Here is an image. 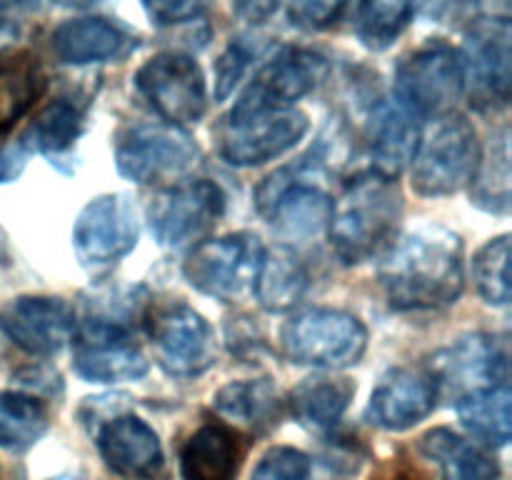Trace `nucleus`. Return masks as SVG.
<instances>
[{"instance_id":"nucleus-1","label":"nucleus","mask_w":512,"mask_h":480,"mask_svg":"<svg viewBox=\"0 0 512 480\" xmlns=\"http://www.w3.org/2000/svg\"><path fill=\"white\" fill-rule=\"evenodd\" d=\"M385 298L398 310H435L455 303L465 285L463 240L440 225H423L390 245L380 265Z\"/></svg>"},{"instance_id":"nucleus-2","label":"nucleus","mask_w":512,"mask_h":480,"mask_svg":"<svg viewBox=\"0 0 512 480\" xmlns=\"http://www.w3.org/2000/svg\"><path fill=\"white\" fill-rule=\"evenodd\" d=\"M403 218V195L395 178L380 173L360 175L333 203L330 245L343 263H363L390 248Z\"/></svg>"},{"instance_id":"nucleus-3","label":"nucleus","mask_w":512,"mask_h":480,"mask_svg":"<svg viewBox=\"0 0 512 480\" xmlns=\"http://www.w3.org/2000/svg\"><path fill=\"white\" fill-rule=\"evenodd\" d=\"M480 160V143L468 118L443 113L433 118L418 138L410 158V183L415 193L438 198L463 190L473 180Z\"/></svg>"},{"instance_id":"nucleus-4","label":"nucleus","mask_w":512,"mask_h":480,"mask_svg":"<svg viewBox=\"0 0 512 480\" xmlns=\"http://www.w3.org/2000/svg\"><path fill=\"white\" fill-rule=\"evenodd\" d=\"M285 358L323 370L350 368L368 348V330L355 315L310 308L293 315L280 333Z\"/></svg>"},{"instance_id":"nucleus-5","label":"nucleus","mask_w":512,"mask_h":480,"mask_svg":"<svg viewBox=\"0 0 512 480\" xmlns=\"http://www.w3.org/2000/svg\"><path fill=\"white\" fill-rule=\"evenodd\" d=\"M308 133V118L295 108H233L218 125V153L235 168L263 165L288 153Z\"/></svg>"},{"instance_id":"nucleus-6","label":"nucleus","mask_w":512,"mask_h":480,"mask_svg":"<svg viewBox=\"0 0 512 480\" xmlns=\"http://www.w3.org/2000/svg\"><path fill=\"white\" fill-rule=\"evenodd\" d=\"M200 148L180 125L145 123L125 130L115 148L120 175L140 185H165L198 165Z\"/></svg>"},{"instance_id":"nucleus-7","label":"nucleus","mask_w":512,"mask_h":480,"mask_svg":"<svg viewBox=\"0 0 512 480\" xmlns=\"http://www.w3.org/2000/svg\"><path fill=\"white\" fill-rule=\"evenodd\" d=\"M395 93L418 118L450 113L465 93L463 55L445 43H430L415 50L398 68Z\"/></svg>"},{"instance_id":"nucleus-8","label":"nucleus","mask_w":512,"mask_h":480,"mask_svg":"<svg viewBox=\"0 0 512 480\" xmlns=\"http://www.w3.org/2000/svg\"><path fill=\"white\" fill-rule=\"evenodd\" d=\"M263 250V243L250 233L203 240L188 255L183 273L195 290L230 303L253 290Z\"/></svg>"},{"instance_id":"nucleus-9","label":"nucleus","mask_w":512,"mask_h":480,"mask_svg":"<svg viewBox=\"0 0 512 480\" xmlns=\"http://www.w3.org/2000/svg\"><path fill=\"white\" fill-rule=\"evenodd\" d=\"M148 335L160 368L175 378H195L215 363V335L208 320L183 303L155 305Z\"/></svg>"},{"instance_id":"nucleus-10","label":"nucleus","mask_w":512,"mask_h":480,"mask_svg":"<svg viewBox=\"0 0 512 480\" xmlns=\"http://www.w3.org/2000/svg\"><path fill=\"white\" fill-rule=\"evenodd\" d=\"M225 210V195L210 180H190L160 193L150 203L148 218L155 240L178 250L203 243Z\"/></svg>"},{"instance_id":"nucleus-11","label":"nucleus","mask_w":512,"mask_h":480,"mask_svg":"<svg viewBox=\"0 0 512 480\" xmlns=\"http://www.w3.org/2000/svg\"><path fill=\"white\" fill-rule=\"evenodd\" d=\"M135 88L173 125L198 123L208 108L205 75L190 55L160 53L135 73Z\"/></svg>"},{"instance_id":"nucleus-12","label":"nucleus","mask_w":512,"mask_h":480,"mask_svg":"<svg viewBox=\"0 0 512 480\" xmlns=\"http://www.w3.org/2000/svg\"><path fill=\"white\" fill-rule=\"evenodd\" d=\"M465 88L480 110L503 108L512 85V28L505 18L475 20L465 33Z\"/></svg>"},{"instance_id":"nucleus-13","label":"nucleus","mask_w":512,"mask_h":480,"mask_svg":"<svg viewBox=\"0 0 512 480\" xmlns=\"http://www.w3.org/2000/svg\"><path fill=\"white\" fill-rule=\"evenodd\" d=\"M138 243V213L125 195H100L80 210L73 248L83 268L105 270Z\"/></svg>"},{"instance_id":"nucleus-14","label":"nucleus","mask_w":512,"mask_h":480,"mask_svg":"<svg viewBox=\"0 0 512 480\" xmlns=\"http://www.w3.org/2000/svg\"><path fill=\"white\" fill-rule=\"evenodd\" d=\"M75 373L88 383H125L148 373V358L118 320L90 318L73 338Z\"/></svg>"},{"instance_id":"nucleus-15","label":"nucleus","mask_w":512,"mask_h":480,"mask_svg":"<svg viewBox=\"0 0 512 480\" xmlns=\"http://www.w3.org/2000/svg\"><path fill=\"white\" fill-rule=\"evenodd\" d=\"M258 210L283 238L308 240L328 230L333 200L315 185L300 183L293 170H280L260 185Z\"/></svg>"},{"instance_id":"nucleus-16","label":"nucleus","mask_w":512,"mask_h":480,"mask_svg":"<svg viewBox=\"0 0 512 480\" xmlns=\"http://www.w3.org/2000/svg\"><path fill=\"white\" fill-rule=\"evenodd\" d=\"M330 73L328 60L305 48H288L255 73L233 108H293L295 100L313 93Z\"/></svg>"},{"instance_id":"nucleus-17","label":"nucleus","mask_w":512,"mask_h":480,"mask_svg":"<svg viewBox=\"0 0 512 480\" xmlns=\"http://www.w3.org/2000/svg\"><path fill=\"white\" fill-rule=\"evenodd\" d=\"M438 393H453L455 400L475 390L508 383V355L490 335H470L435 358L430 365Z\"/></svg>"},{"instance_id":"nucleus-18","label":"nucleus","mask_w":512,"mask_h":480,"mask_svg":"<svg viewBox=\"0 0 512 480\" xmlns=\"http://www.w3.org/2000/svg\"><path fill=\"white\" fill-rule=\"evenodd\" d=\"M5 338L30 355H55L75 338V315L60 298H18L0 313Z\"/></svg>"},{"instance_id":"nucleus-19","label":"nucleus","mask_w":512,"mask_h":480,"mask_svg":"<svg viewBox=\"0 0 512 480\" xmlns=\"http://www.w3.org/2000/svg\"><path fill=\"white\" fill-rule=\"evenodd\" d=\"M95 443L105 465L130 480H153L163 468V445L155 430L133 413H113L95 423Z\"/></svg>"},{"instance_id":"nucleus-20","label":"nucleus","mask_w":512,"mask_h":480,"mask_svg":"<svg viewBox=\"0 0 512 480\" xmlns=\"http://www.w3.org/2000/svg\"><path fill=\"white\" fill-rule=\"evenodd\" d=\"M438 383L430 368H395L370 395L368 418L383 430H408L438 405Z\"/></svg>"},{"instance_id":"nucleus-21","label":"nucleus","mask_w":512,"mask_h":480,"mask_svg":"<svg viewBox=\"0 0 512 480\" xmlns=\"http://www.w3.org/2000/svg\"><path fill=\"white\" fill-rule=\"evenodd\" d=\"M133 48L135 40L105 18L68 20L50 35V50L60 63L68 65L118 60Z\"/></svg>"},{"instance_id":"nucleus-22","label":"nucleus","mask_w":512,"mask_h":480,"mask_svg":"<svg viewBox=\"0 0 512 480\" xmlns=\"http://www.w3.org/2000/svg\"><path fill=\"white\" fill-rule=\"evenodd\" d=\"M418 138V115L410 113L400 100L375 105L368 123L373 173L398 178L400 170L413 158Z\"/></svg>"},{"instance_id":"nucleus-23","label":"nucleus","mask_w":512,"mask_h":480,"mask_svg":"<svg viewBox=\"0 0 512 480\" xmlns=\"http://www.w3.org/2000/svg\"><path fill=\"white\" fill-rule=\"evenodd\" d=\"M240 455L233 430L208 423L195 430L180 450V475L183 480H235Z\"/></svg>"},{"instance_id":"nucleus-24","label":"nucleus","mask_w":512,"mask_h":480,"mask_svg":"<svg viewBox=\"0 0 512 480\" xmlns=\"http://www.w3.org/2000/svg\"><path fill=\"white\" fill-rule=\"evenodd\" d=\"M253 290L265 310L283 313L298 305L308 290V270L293 250L275 245V248L263 250Z\"/></svg>"},{"instance_id":"nucleus-25","label":"nucleus","mask_w":512,"mask_h":480,"mask_svg":"<svg viewBox=\"0 0 512 480\" xmlns=\"http://www.w3.org/2000/svg\"><path fill=\"white\" fill-rule=\"evenodd\" d=\"M420 453L435 460L443 480H500V468L493 455L448 428H435L420 440Z\"/></svg>"},{"instance_id":"nucleus-26","label":"nucleus","mask_w":512,"mask_h":480,"mask_svg":"<svg viewBox=\"0 0 512 480\" xmlns=\"http://www.w3.org/2000/svg\"><path fill=\"white\" fill-rule=\"evenodd\" d=\"M215 410L235 423L253 428L255 433H268L283 418V400L268 380H238L215 393Z\"/></svg>"},{"instance_id":"nucleus-27","label":"nucleus","mask_w":512,"mask_h":480,"mask_svg":"<svg viewBox=\"0 0 512 480\" xmlns=\"http://www.w3.org/2000/svg\"><path fill=\"white\" fill-rule=\"evenodd\" d=\"M355 385L348 378L315 375L290 393L288 408L300 425L310 430H330L348 410Z\"/></svg>"},{"instance_id":"nucleus-28","label":"nucleus","mask_w":512,"mask_h":480,"mask_svg":"<svg viewBox=\"0 0 512 480\" xmlns=\"http://www.w3.org/2000/svg\"><path fill=\"white\" fill-rule=\"evenodd\" d=\"M43 65L30 53H13L0 58V135L8 133L45 93Z\"/></svg>"},{"instance_id":"nucleus-29","label":"nucleus","mask_w":512,"mask_h":480,"mask_svg":"<svg viewBox=\"0 0 512 480\" xmlns=\"http://www.w3.org/2000/svg\"><path fill=\"white\" fill-rule=\"evenodd\" d=\"M512 393L508 383L475 390L455 400V410L463 428L485 445H508L512 430Z\"/></svg>"},{"instance_id":"nucleus-30","label":"nucleus","mask_w":512,"mask_h":480,"mask_svg":"<svg viewBox=\"0 0 512 480\" xmlns=\"http://www.w3.org/2000/svg\"><path fill=\"white\" fill-rule=\"evenodd\" d=\"M473 203L488 213L510 210V133L503 128L490 138L488 148L480 150L473 180Z\"/></svg>"},{"instance_id":"nucleus-31","label":"nucleus","mask_w":512,"mask_h":480,"mask_svg":"<svg viewBox=\"0 0 512 480\" xmlns=\"http://www.w3.org/2000/svg\"><path fill=\"white\" fill-rule=\"evenodd\" d=\"M48 410L33 395L0 390V448L25 453L48 430Z\"/></svg>"},{"instance_id":"nucleus-32","label":"nucleus","mask_w":512,"mask_h":480,"mask_svg":"<svg viewBox=\"0 0 512 480\" xmlns=\"http://www.w3.org/2000/svg\"><path fill=\"white\" fill-rule=\"evenodd\" d=\"M80 128H83L80 110L68 100H55L30 123L28 133L23 135V148L48 155L63 153L78 138Z\"/></svg>"},{"instance_id":"nucleus-33","label":"nucleus","mask_w":512,"mask_h":480,"mask_svg":"<svg viewBox=\"0 0 512 480\" xmlns=\"http://www.w3.org/2000/svg\"><path fill=\"white\" fill-rule=\"evenodd\" d=\"M413 18V0H360L358 35L365 48L385 50Z\"/></svg>"},{"instance_id":"nucleus-34","label":"nucleus","mask_w":512,"mask_h":480,"mask_svg":"<svg viewBox=\"0 0 512 480\" xmlns=\"http://www.w3.org/2000/svg\"><path fill=\"white\" fill-rule=\"evenodd\" d=\"M473 280L485 303H510V235H500L478 250L473 260Z\"/></svg>"},{"instance_id":"nucleus-35","label":"nucleus","mask_w":512,"mask_h":480,"mask_svg":"<svg viewBox=\"0 0 512 480\" xmlns=\"http://www.w3.org/2000/svg\"><path fill=\"white\" fill-rule=\"evenodd\" d=\"M310 470L313 463L303 450L275 445L258 460L253 480H310Z\"/></svg>"},{"instance_id":"nucleus-36","label":"nucleus","mask_w":512,"mask_h":480,"mask_svg":"<svg viewBox=\"0 0 512 480\" xmlns=\"http://www.w3.org/2000/svg\"><path fill=\"white\" fill-rule=\"evenodd\" d=\"M348 0H290L288 15L290 23L305 30L328 28L340 18Z\"/></svg>"},{"instance_id":"nucleus-37","label":"nucleus","mask_w":512,"mask_h":480,"mask_svg":"<svg viewBox=\"0 0 512 480\" xmlns=\"http://www.w3.org/2000/svg\"><path fill=\"white\" fill-rule=\"evenodd\" d=\"M213 0H143L148 18L158 25L188 23L208 13Z\"/></svg>"},{"instance_id":"nucleus-38","label":"nucleus","mask_w":512,"mask_h":480,"mask_svg":"<svg viewBox=\"0 0 512 480\" xmlns=\"http://www.w3.org/2000/svg\"><path fill=\"white\" fill-rule=\"evenodd\" d=\"M40 10V0H0V45L10 43L25 20Z\"/></svg>"},{"instance_id":"nucleus-39","label":"nucleus","mask_w":512,"mask_h":480,"mask_svg":"<svg viewBox=\"0 0 512 480\" xmlns=\"http://www.w3.org/2000/svg\"><path fill=\"white\" fill-rule=\"evenodd\" d=\"M245 65H248V53L240 45H230L218 63V88H215V98L223 100L235 88L240 75L245 73Z\"/></svg>"},{"instance_id":"nucleus-40","label":"nucleus","mask_w":512,"mask_h":480,"mask_svg":"<svg viewBox=\"0 0 512 480\" xmlns=\"http://www.w3.org/2000/svg\"><path fill=\"white\" fill-rule=\"evenodd\" d=\"M478 0H425V13L435 23H458L473 15Z\"/></svg>"},{"instance_id":"nucleus-41","label":"nucleus","mask_w":512,"mask_h":480,"mask_svg":"<svg viewBox=\"0 0 512 480\" xmlns=\"http://www.w3.org/2000/svg\"><path fill=\"white\" fill-rule=\"evenodd\" d=\"M23 148H5L0 150V183H8V180H15L23 170L25 163Z\"/></svg>"},{"instance_id":"nucleus-42","label":"nucleus","mask_w":512,"mask_h":480,"mask_svg":"<svg viewBox=\"0 0 512 480\" xmlns=\"http://www.w3.org/2000/svg\"><path fill=\"white\" fill-rule=\"evenodd\" d=\"M235 8L240 15L250 20H263L278 8V0H235Z\"/></svg>"},{"instance_id":"nucleus-43","label":"nucleus","mask_w":512,"mask_h":480,"mask_svg":"<svg viewBox=\"0 0 512 480\" xmlns=\"http://www.w3.org/2000/svg\"><path fill=\"white\" fill-rule=\"evenodd\" d=\"M53 3L65 5V8H85V5H93L98 0H53Z\"/></svg>"},{"instance_id":"nucleus-44","label":"nucleus","mask_w":512,"mask_h":480,"mask_svg":"<svg viewBox=\"0 0 512 480\" xmlns=\"http://www.w3.org/2000/svg\"><path fill=\"white\" fill-rule=\"evenodd\" d=\"M48 480H83V478H78V475H55V478H48Z\"/></svg>"},{"instance_id":"nucleus-45","label":"nucleus","mask_w":512,"mask_h":480,"mask_svg":"<svg viewBox=\"0 0 512 480\" xmlns=\"http://www.w3.org/2000/svg\"><path fill=\"white\" fill-rule=\"evenodd\" d=\"M5 333H3V328H0V355H3V350H5Z\"/></svg>"}]
</instances>
